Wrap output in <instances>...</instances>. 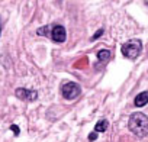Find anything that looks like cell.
<instances>
[{"label": "cell", "mask_w": 148, "mask_h": 142, "mask_svg": "<svg viewBox=\"0 0 148 142\" xmlns=\"http://www.w3.org/2000/svg\"><path fill=\"white\" fill-rule=\"evenodd\" d=\"M128 129L139 138L148 136V116L139 112L132 113L128 120Z\"/></svg>", "instance_id": "obj_1"}, {"label": "cell", "mask_w": 148, "mask_h": 142, "mask_svg": "<svg viewBox=\"0 0 148 142\" xmlns=\"http://www.w3.org/2000/svg\"><path fill=\"white\" fill-rule=\"evenodd\" d=\"M121 52L128 59H136L142 52V42L139 39H129L121 46Z\"/></svg>", "instance_id": "obj_2"}, {"label": "cell", "mask_w": 148, "mask_h": 142, "mask_svg": "<svg viewBox=\"0 0 148 142\" xmlns=\"http://www.w3.org/2000/svg\"><path fill=\"white\" fill-rule=\"evenodd\" d=\"M82 93V87L80 84L77 83H74V81H68L65 84L61 86V94L65 100H74V99H77Z\"/></svg>", "instance_id": "obj_3"}, {"label": "cell", "mask_w": 148, "mask_h": 142, "mask_svg": "<svg viewBox=\"0 0 148 142\" xmlns=\"http://www.w3.org/2000/svg\"><path fill=\"white\" fill-rule=\"evenodd\" d=\"M49 36L55 44H62L67 39V31L62 25H54L51 28V35Z\"/></svg>", "instance_id": "obj_4"}, {"label": "cell", "mask_w": 148, "mask_h": 142, "mask_svg": "<svg viewBox=\"0 0 148 142\" xmlns=\"http://www.w3.org/2000/svg\"><path fill=\"white\" fill-rule=\"evenodd\" d=\"M15 96H16L18 99L23 100V102H34V100L38 99V91H36V90H29V89H22V87H19V89H16Z\"/></svg>", "instance_id": "obj_5"}, {"label": "cell", "mask_w": 148, "mask_h": 142, "mask_svg": "<svg viewBox=\"0 0 148 142\" xmlns=\"http://www.w3.org/2000/svg\"><path fill=\"white\" fill-rule=\"evenodd\" d=\"M147 103H148V90L139 93V94L134 99V104H135L136 107H144Z\"/></svg>", "instance_id": "obj_6"}, {"label": "cell", "mask_w": 148, "mask_h": 142, "mask_svg": "<svg viewBox=\"0 0 148 142\" xmlns=\"http://www.w3.org/2000/svg\"><path fill=\"white\" fill-rule=\"evenodd\" d=\"M110 59V51L109 49H102L97 52V62L99 64H106Z\"/></svg>", "instance_id": "obj_7"}, {"label": "cell", "mask_w": 148, "mask_h": 142, "mask_svg": "<svg viewBox=\"0 0 148 142\" xmlns=\"http://www.w3.org/2000/svg\"><path fill=\"white\" fill-rule=\"evenodd\" d=\"M108 128H109V122H108L106 119H100V120L95 125V130H96L97 133L106 132V130H108Z\"/></svg>", "instance_id": "obj_8"}, {"label": "cell", "mask_w": 148, "mask_h": 142, "mask_svg": "<svg viewBox=\"0 0 148 142\" xmlns=\"http://www.w3.org/2000/svg\"><path fill=\"white\" fill-rule=\"evenodd\" d=\"M52 26H44V28H38L36 29V35H39V36H48V35H51V32H49V29H51Z\"/></svg>", "instance_id": "obj_9"}, {"label": "cell", "mask_w": 148, "mask_h": 142, "mask_svg": "<svg viewBox=\"0 0 148 142\" xmlns=\"http://www.w3.org/2000/svg\"><path fill=\"white\" fill-rule=\"evenodd\" d=\"M103 32H105V31H103V29H99V31H97V32H96V33H95V35H93V36H92V39H93V41H96V39H97V38H100V36H102V35H103Z\"/></svg>", "instance_id": "obj_10"}, {"label": "cell", "mask_w": 148, "mask_h": 142, "mask_svg": "<svg viewBox=\"0 0 148 142\" xmlns=\"http://www.w3.org/2000/svg\"><path fill=\"white\" fill-rule=\"evenodd\" d=\"M10 129H12V130H13V133H15V135H16V136H18V135H19V133H21V129H19V128H18V126H16V125H10Z\"/></svg>", "instance_id": "obj_11"}, {"label": "cell", "mask_w": 148, "mask_h": 142, "mask_svg": "<svg viewBox=\"0 0 148 142\" xmlns=\"http://www.w3.org/2000/svg\"><path fill=\"white\" fill-rule=\"evenodd\" d=\"M96 139H97V132L95 130L93 133H90V135H89V141L92 142V141H96Z\"/></svg>", "instance_id": "obj_12"}, {"label": "cell", "mask_w": 148, "mask_h": 142, "mask_svg": "<svg viewBox=\"0 0 148 142\" xmlns=\"http://www.w3.org/2000/svg\"><path fill=\"white\" fill-rule=\"evenodd\" d=\"M0 35H2V20H0Z\"/></svg>", "instance_id": "obj_13"}]
</instances>
